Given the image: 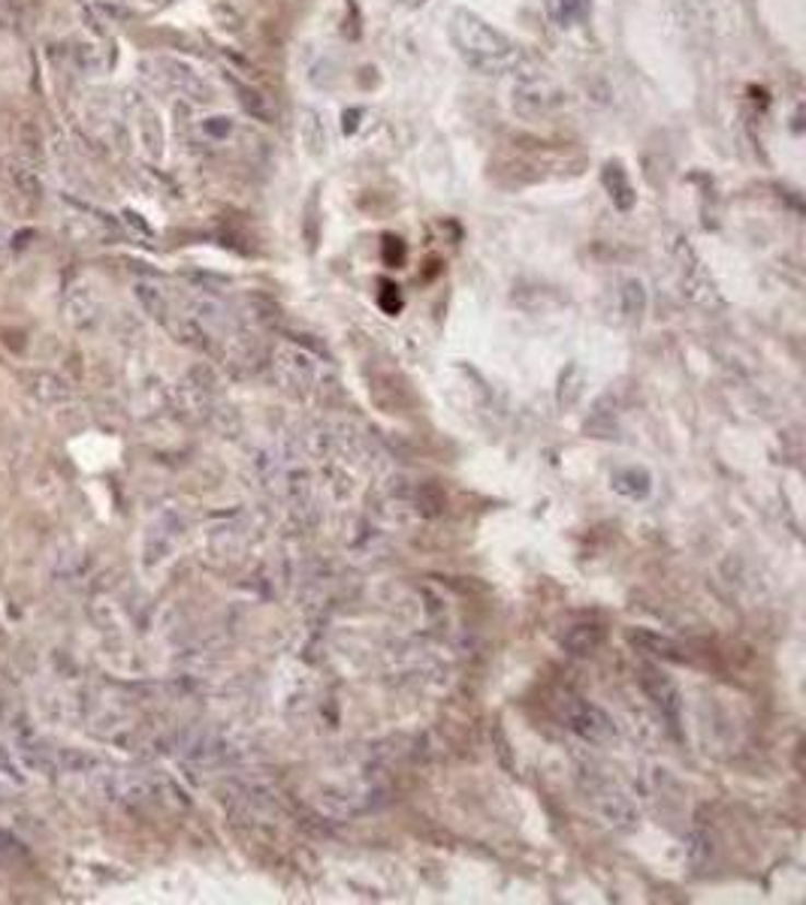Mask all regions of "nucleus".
Returning <instances> with one entry per match:
<instances>
[{"instance_id":"obj_1","label":"nucleus","mask_w":806,"mask_h":905,"mask_svg":"<svg viewBox=\"0 0 806 905\" xmlns=\"http://www.w3.org/2000/svg\"><path fill=\"white\" fill-rule=\"evenodd\" d=\"M451 43L459 51V58L480 73H511L519 63V46L502 31H495L490 22H483L478 13L456 10L451 15Z\"/></svg>"},{"instance_id":"obj_2","label":"nucleus","mask_w":806,"mask_h":905,"mask_svg":"<svg viewBox=\"0 0 806 905\" xmlns=\"http://www.w3.org/2000/svg\"><path fill=\"white\" fill-rule=\"evenodd\" d=\"M562 103H565V94L556 89L553 82H547V79H526V82H519V89L514 91V106H517L523 115H529V118L556 113Z\"/></svg>"},{"instance_id":"obj_3","label":"nucleus","mask_w":806,"mask_h":905,"mask_svg":"<svg viewBox=\"0 0 806 905\" xmlns=\"http://www.w3.org/2000/svg\"><path fill=\"white\" fill-rule=\"evenodd\" d=\"M63 317H67V324L73 329L89 332L101 320V305H97V299H94V293L89 287L73 284V287H67V293H63Z\"/></svg>"},{"instance_id":"obj_4","label":"nucleus","mask_w":806,"mask_h":905,"mask_svg":"<svg viewBox=\"0 0 806 905\" xmlns=\"http://www.w3.org/2000/svg\"><path fill=\"white\" fill-rule=\"evenodd\" d=\"M22 384H25L27 396L37 399L39 404H61L73 396L70 384L61 375H55V372H27L22 377Z\"/></svg>"},{"instance_id":"obj_5","label":"nucleus","mask_w":806,"mask_h":905,"mask_svg":"<svg viewBox=\"0 0 806 905\" xmlns=\"http://www.w3.org/2000/svg\"><path fill=\"white\" fill-rule=\"evenodd\" d=\"M161 67H164V73H157V75L164 79L166 89L185 94L188 101H209V85H206L200 75L190 70L188 63L161 61Z\"/></svg>"},{"instance_id":"obj_6","label":"nucleus","mask_w":806,"mask_h":905,"mask_svg":"<svg viewBox=\"0 0 806 905\" xmlns=\"http://www.w3.org/2000/svg\"><path fill=\"white\" fill-rule=\"evenodd\" d=\"M15 157L39 169V173L49 164V139L34 121H19V154Z\"/></svg>"},{"instance_id":"obj_7","label":"nucleus","mask_w":806,"mask_h":905,"mask_svg":"<svg viewBox=\"0 0 806 905\" xmlns=\"http://www.w3.org/2000/svg\"><path fill=\"white\" fill-rule=\"evenodd\" d=\"M133 109V125H137V137H139V145H142V151L149 154V157H161L164 154V130H161V121H157V115L145 106V103H133L130 106Z\"/></svg>"},{"instance_id":"obj_8","label":"nucleus","mask_w":806,"mask_h":905,"mask_svg":"<svg viewBox=\"0 0 806 905\" xmlns=\"http://www.w3.org/2000/svg\"><path fill=\"white\" fill-rule=\"evenodd\" d=\"M601 181H605L607 193H610V200H614V205H617L619 212H631V209H634L638 193L631 188V178L629 173L622 169V164L610 161V164L605 166V173H601Z\"/></svg>"},{"instance_id":"obj_9","label":"nucleus","mask_w":806,"mask_h":905,"mask_svg":"<svg viewBox=\"0 0 806 905\" xmlns=\"http://www.w3.org/2000/svg\"><path fill=\"white\" fill-rule=\"evenodd\" d=\"M7 178L13 181V188L19 197H25V200H34V202L43 197V173L34 169V166H27L25 161H19V157L7 161Z\"/></svg>"},{"instance_id":"obj_10","label":"nucleus","mask_w":806,"mask_h":905,"mask_svg":"<svg viewBox=\"0 0 806 905\" xmlns=\"http://www.w3.org/2000/svg\"><path fill=\"white\" fill-rule=\"evenodd\" d=\"M571 728L577 730L580 737H586V740L593 742H601L605 737H610V721L595 706H577L571 713Z\"/></svg>"},{"instance_id":"obj_11","label":"nucleus","mask_w":806,"mask_h":905,"mask_svg":"<svg viewBox=\"0 0 806 905\" xmlns=\"http://www.w3.org/2000/svg\"><path fill=\"white\" fill-rule=\"evenodd\" d=\"M300 118H303V121H300V133H303V142L308 145V151H312V154H324V151H327V130L317 121V113L303 109Z\"/></svg>"},{"instance_id":"obj_12","label":"nucleus","mask_w":806,"mask_h":905,"mask_svg":"<svg viewBox=\"0 0 806 905\" xmlns=\"http://www.w3.org/2000/svg\"><path fill=\"white\" fill-rule=\"evenodd\" d=\"M25 773L27 769L22 767V761H19L15 749H10V745H0V779L13 781V785H22V781L27 779Z\"/></svg>"},{"instance_id":"obj_13","label":"nucleus","mask_w":806,"mask_h":905,"mask_svg":"<svg viewBox=\"0 0 806 905\" xmlns=\"http://www.w3.org/2000/svg\"><path fill=\"white\" fill-rule=\"evenodd\" d=\"M559 10L565 22H583L593 13V0H559Z\"/></svg>"},{"instance_id":"obj_14","label":"nucleus","mask_w":806,"mask_h":905,"mask_svg":"<svg viewBox=\"0 0 806 905\" xmlns=\"http://www.w3.org/2000/svg\"><path fill=\"white\" fill-rule=\"evenodd\" d=\"M22 855V845L15 836H10L7 830H0V863H10L15 857Z\"/></svg>"},{"instance_id":"obj_15","label":"nucleus","mask_w":806,"mask_h":905,"mask_svg":"<svg viewBox=\"0 0 806 905\" xmlns=\"http://www.w3.org/2000/svg\"><path fill=\"white\" fill-rule=\"evenodd\" d=\"M402 257H405V248H402V242L399 239H387V263L390 266H396V263H402Z\"/></svg>"},{"instance_id":"obj_16","label":"nucleus","mask_w":806,"mask_h":905,"mask_svg":"<svg viewBox=\"0 0 806 905\" xmlns=\"http://www.w3.org/2000/svg\"><path fill=\"white\" fill-rule=\"evenodd\" d=\"M13 226L7 224V221H3V218H0V251H3V248H10V242H13Z\"/></svg>"},{"instance_id":"obj_17","label":"nucleus","mask_w":806,"mask_h":905,"mask_svg":"<svg viewBox=\"0 0 806 905\" xmlns=\"http://www.w3.org/2000/svg\"><path fill=\"white\" fill-rule=\"evenodd\" d=\"M0 797H3V779H0Z\"/></svg>"}]
</instances>
